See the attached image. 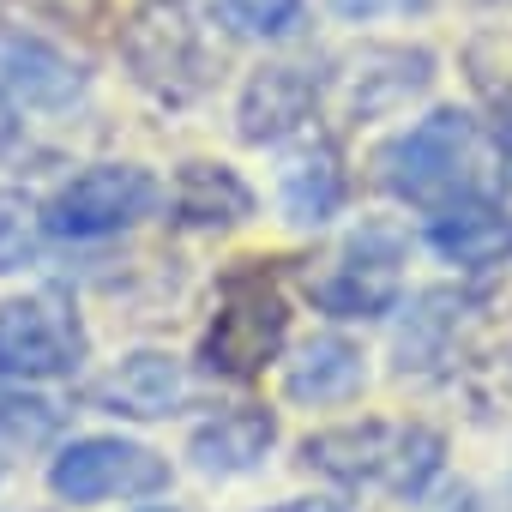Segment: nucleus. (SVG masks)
<instances>
[{
  "label": "nucleus",
  "mask_w": 512,
  "mask_h": 512,
  "mask_svg": "<svg viewBox=\"0 0 512 512\" xmlns=\"http://www.w3.org/2000/svg\"><path fill=\"white\" fill-rule=\"evenodd\" d=\"M434 0H332V13L350 25H374V19H398V13H428Z\"/></svg>",
  "instance_id": "nucleus-21"
},
{
  "label": "nucleus",
  "mask_w": 512,
  "mask_h": 512,
  "mask_svg": "<svg viewBox=\"0 0 512 512\" xmlns=\"http://www.w3.org/2000/svg\"><path fill=\"white\" fill-rule=\"evenodd\" d=\"M43 205L19 187H0V278L19 272L37 260V241H43Z\"/></svg>",
  "instance_id": "nucleus-19"
},
{
  "label": "nucleus",
  "mask_w": 512,
  "mask_h": 512,
  "mask_svg": "<svg viewBox=\"0 0 512 512\" xmlns=\"http://www.w3.org/2000/svg\"><path fill=\"white\" fill-rule=\"evenodd\" d=\"M284 392L296 404H344L362 392V350L338 332H320L296 350V362L284 368Z\"/></svg>",
  "instance_id": "nucleus-14"
},
{
  "label": "nucleus",
  "mask_w": 512,
  "mask_h": 512,
  "mask_svg": "<svg viewBox=\"0 0 512 512\" xmlns=\"http://www.w3.org/2000/svg\"><path fill=\"white\" fill-rule=\"evenodd\" d=\"M157 512H169V506H157Z\"/></svg>",
  "instance_id": "nucleus-23"
},
{
  "label": "nucleus",
  "mask_w": 512,
  "mask_h": 512,
  "mask_svg": "<svg viewBox=\"0 0 512 512\" xmlns=\"http://www.w3.org/2000/svg\"><path fill=\"white\" fill-rule=\"evenodd\" d=\"M85 91V67L31 31H0V97L19 109H67Z\"/></svg>",
  "instance_id": "nucleus-9"
},
{
  "label": "nucleus",
  "mask_w": 512,
  "mask_h": 512,
  "mask_svg": "<svg viewBox=\"0 0 512 512\" xmlns=\"http://www.w3.org/2000/svg\"><path fill=\"white\" fill-rule=\"evenodd\" d=\"M380 181L422 211H446L488 187V139L464 109H434L380 151Z\"/></svg>",
  "instance_id": "nucleus-1"
},
{
  "label": "nucleus",
  "mask_w": 512,
  "mask_h": 512,
  "mask_svg": "<svg viewBox=\"0 0 512 512\" xmlns=\"http://www.w3.org/2000/svg\"><path fill=\"white\" fill-rule=\"evenodd\" d=\"M49 488L67 506H103V500H145L169 488V458H157L139 440L121 434H79L55 452Z\"/></svg>",
  "instance_id": "nucleus-7"
},
{
  "label": "nucleus",
  "mask_w": 512,
  "mask_h": 512,
  "mask_svg": "<svg viewBox=\"0 0 512 512\" xmlns=\"http://www.w3.org/2000/svg\"><path fill=\"white\" fill-rule=\"evenodd\" d=\"M61 428L55 404L43 398H0V434H7L13 446H31V440H49Z\"/></svg>",
  "instance_id": "nucleus-20"
},
{
  "label": "nucleus",
  "mask_w": 512,
  "mask_h": 512,
  "mask_svg": "<svg viewBox=\"0 0 512 512\" xmlns=\"http://www.w3.org/2000/svg\"><path fill=\"white\" fill-rule=\"evenodd\" d=\"M278 205L302 229H320L326 217H338V205H344V169H338L332 145H302V151L284 157V169H278Z\"/></svg>",
  "instance_id": "nucleus-15"
},
{
  "label": "nucleus",
  "mask_w": 512,
  "mask_h": 512,
  "mask_svg": "<svg viewBox=\"0 0 512 512\" xmlns=\"http://www.w3.org/2000/svg\"><path fill=\"white\" fill-rule=\"evenodd\" d=\"M217 19L235 31V37H253V43H284L302 31L308 19V0H217Z\"/></svg>",
  "instance_id": "nucleus-18"
},
{
  "label": "nucleus",
  "mask_w": 512,
  "mask_h": 512,
  "mask_svg": "<svg viewBox=\"0 0 512 512\" xmlns=\"http://www.w3.org/2000/svg\"><path fill=\"white\" fill-rule=\"evenodd\" d=\"M163 199L169 193L145 163H91L55 187V199L43 205V223L61 241H103V235L145 223Z\"/></svg>",
  "instance_id": "nucleus-6"
},
{
  "label": "nucleus",
  "mask_w": 512,
  "mask_h": 512,
  "mask_svg": "<svg viewBox=\"0 0 512 512\" xmlns=\"http://www.w3.org/2000/svg\"><path fill=\"white\" fill-rule=\"evenodd\" d=\"M380 67H386V49H362V55H350V73H338V85L350 97V115H362V121L380 115V109H398L410 91H422L428 73H434V55L410 49L398 61V73H380Z\"/></svg>",
  "instance_id": "nucleus-16"
},
{
  "label": "nucleus",
  "mask_w": 512,
  "mask_h": 512,
  "mask_svg": "<svg viewBox=\"0 0 512 512\" xmlns=\"http://www.w3.org/2000/svg\"><path fill=\"white\" fill-rule=\"evenodd\" d=\"M169 217L181 229H235L253 217V187L229 163H181L169 181Z\"/></svg>",
  "instance_id": "nucleus-13"
},
{
  "label": "nucleus",
  "mask_w": 512,
  "mask_h": 512,
  "mask_svg": "<svg viewBox=\"0 0 512 512\" xmlns=\"http://www.w3.org/2000/svg\"><path fill=\"white\" fill-rule=\"evenodd\" d=\"M284 332H290V302H284L278 278L260 260H241L235 272H223L217 314L205 326L199 362H205V374L253 380V374H260L284 350Z\"/></svg>",
  "instance_id": "nucleus-4"
},
{
  "label": "nucleus",
  "mask_w": 512,
  "mask_h": 512,
  "mask_svg": "<svg viewBox=\"0 0 512 512\" xmlns=\"http://www.w3.org/2000/svg\"><path fill=\"white\" fill-rule=\"evenodd\" d=\"M440 452H446L440 434L416 422H344L302 440L308 470L350 488H392V494H416L440 470Z\"/></svg>",
  "instance_id": "nucleus-2"
},
{
  "label": "nucleus",
  "mask_w": 512,
  "mask_h": 512,
  "mask_svg": "<svg viewBox=\"0 0 512 512\" xmlns=\"http://www.w3.org/2000/svg\"><path fill=\"white\" fill-rule=\"evenodd\" d=\"M272 512H344L338 500H290V506H272Z\"/></svg>",
  "instance_id": "nucleus-22"
},
{
  "label": "nucleus",
  "mask_w": 512,
  "mask_h": 512,
  "mask_svg": "<svg viewBox=\"0 0 512 512\" xmlns=\"http://www.w3.org/2000/svg\"><path fill=\"white\" fill-rule=\"evenodd\" d=\"M398 266H404V229L374 217L338 247V260L326 266V278L308 284V296L332 320H374L398 302V284H404Z\"/></svg>",
  "instance_id": "nucleus-8"
},
{
  "label": "nucleus",
  "mask_w": 512,
  "mask_h": 512,
  "mask_svg": "<svg viewBox=\"0 0 512 512\" xmlns=\"http://www.w3.org/2000/svg\"><path fill=\"white\" fill-rule=\"evenodd\" d=\"M91 356V332L73 302L31 290L0 302V380L37 386V380H73Z\"/></svg>",
  "instance_id": "nucleus-5"
},
{
  "label": "nucleus",
  "mask_w": 512,
  "mask_h": 512,
  "mask_svg": "<svg viewBox=\"0 0 512 512\" xmlns=\"http://www.w3.org/2000/svg\"><path fill=\"white\" fill-rule=\"evenodd\" d=\"M187 398V374L169 350H133L121 356L97 386H91V404L97 410H115V416H133V422H157V416H175Z\"/></svg>",
  "instance_id": "nucleus-10"
},
{
  "label": "nucleus",
  "mask_w": 512,
  "mask_h": 512,
  "mask_svg": "<svg viewBox=\"0 0 512 512\" xmlns=\"http://www.w3.org/2000/svg\"><path fill=\"white\" fill-rule=\"evenodd\" d=\"M314 103H320V79L308 67H260L241 91V109H235L241 139L247 145H278L314 115Z\"/></svg>",
  "instance_id": "nucleus-11"
},
{
  "label": "nucleus",
  "mask_w": 512,
  "mask_h": 512,
  "mask_svg": "<svg viewBox=\"0 0 512 512\" xmlns=\"http://www.w3.org/2000/svg\"><path fill=\"white\" fill-rule=\"evenodd\" d=\"M272 440H278V416H272V410H260V404H235V410H217L211 422L193 428L187 458H193L205 476H247V470L266 464Z\"/></svg>",
  "instance_id": "nucleus-12"
},
{
  "label": "nucleus",
  "mask_w": 512,
  "mask_h": 512,
  "mask_svg": "<svg viewBox=\"0 0 512 512\" xmlns=\"http://www.w3.org/2000/svg\"><path fill=\"white\" fill-rule=\"evenodd\" d=\"M121 61L163 103H193L217 79V49L193 0H145L121 25Z\"/></svg>",
  "instance_id": "nucleus-3"
},
{
  "label": "nucleus",
  "mask_w": 512,
  "mask_h": 512,
  "mask_svg": "<svg viewBox=\"0 0 512 512\" xmlns=\"http://www.w3.org/2000/svg\"><path fill=\"white\" fill-rule=\"evenodd\" d=\"M506 241H512V229H506V217H500V205L488 193L458 199V205H446L434 217V247L458 266H494L506 253Z\"/></svg>",
  "instance_id": "nucleus-17"
}]
</instances>
